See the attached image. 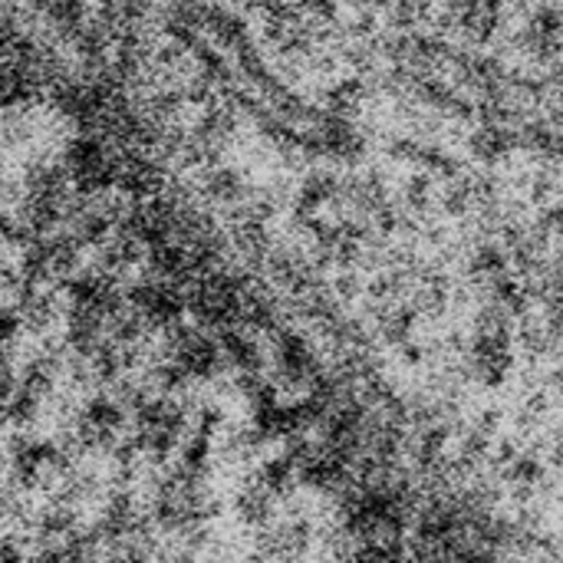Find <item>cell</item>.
I'll return each instance as SVG.
<instances>
[{
    "mask_svg": "<svg viewBox=\"0 0 563 563\" xmlns=\"http://www.w3.org/2000/svg\"><path fill=\"white\" fill-rule=\"evenodd\" d=\"M505 0H452V20L478 43L492 40L501 26Z\"/></svg>",
    "mask_w": 563,
    "mask_h": 563,
    "instance_id": "obj_1",
    "label": "cell"
},
{
    "mask_svg": "<svg viewBox=\"0 0 563 563\" xmlns=\"http://www.w3.org/2000/svg\"><path fill=\"white\" fill-rule=\"evenodd\" d=\"M525 46L538 56H554L563 43V10L561 7H538L525 23Z\"/></svg>",
    "mask_w": 563,
    "mask_h": 563,
    "instance_id": "obj_2",
    "label": "cell"
},
{
    "mask_svg": "<svg viewBox=\"0 0 563 563\" xmlns=\"http://www.w3.org/2000/svg\"><path fill=\"white\" fill-rule=\"evenodd\" d=\"M274 498H277V495H274L261 478H254L251 485L241 488L234 508H238L241 521H247V525H254V528H267L271 518H274Z\"/></svg>",
    "mask_w": 563,
    "mask_h": 563,
    "instance_id": "obj_3",
    "label": "cell"
},
{
    "mask_svg": "<svg viewBox=\"0 0 563 563\" xmlns=\"http://www.w3.org/2000/svg\"><path fill=\"white\" fill-rule=\"evenodd\" d=\"M257 478H261L277 498H287V495H294V482L300 478V472H297V465H294L290 455H280V459L264 462V468L257 472Z\"/></svg>",
    "mask_w": 563,
    "mask_h": 563,
    "instance_id": "obj_4",
    "label": "cell"
},
{
    "mask_svg": "<svg viewBox=\"0 0 563 563\" xmlns=\"http://www.w3.org/2000/svg\"><path fill=\"white\" fill-rule=\"evenodd\" d=\"M429 178L426 175H416L409 185H406V205H409V211H416V214H422L429 205H432V195H429Z\"/></svg>",
    "mask_w": 563,
    "mask_h": 563,
    "instance_id": "obj_5",
    "label": "cell"
},
{
    "mask_svg": "<svg viewBox=\"0 0 563 563\" xmlns=\"http://www.w3.org/2000/svg\"><path fill=\"white\" fill-rule=\"evenodd\" d=\"M333 290H336V297H340V300H356V297L363 294V280H360L353 271H343V274L336 277Z\"/></svg>",
    "mask_w": 563,
    "mask_h": 563,
    "instance_id": "obj_6",
    "label": "cell"
}]
</instances>
